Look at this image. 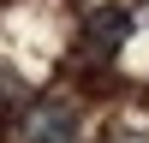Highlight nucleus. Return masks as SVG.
Listing matches in <instances>:
<instances>
[{
  "mask_svg": "<svg viewBox=\"0 0 149 143\" xmlns=\"http://www.w3.org/2000/svg\"><path fill=\"white\" fill-rule=\"evenodd\" d=\"M102 143H149V137H137V131H113V137H102Z\"/></svg>",
  "mask_w": 149,
  "mask_h": 143,
  "instance_id": "nucleus-3",
  "label": "nucleus"
},
{
  "mask_svg": "<svg viewBox=\"0 0 149 143\" xmlns=\"http://www.w3.org/2000/svg\"><path fill=\"white\" fill-rule=\"evenodd\" d=\"M143 18H149V12H143Z\"/></svg>",
  "mask_w": 149,
  "mask_h": 143,
  "instance_id": "nucleus-4",
  "label": "nucleus"
},
{
  "mask_svg": "<svg viewBox=\"0 0 149 143\" xmlns=\"http://www.w3.org/2000/svg\"><path fill=\"white\" fill-rule=\"evenodd\" d=\"M125 36H131V12L125 6H95L84 18V54L90 60H113L125 48Z\"/></svg>",
  "mask_w": 149,
  "mask_h": 143,
  "instance_id": "nucleus-2",
  "label": "nucleus"
},
{
  "mask_svg": "<svg viewBox=\"0 0 149 143\" xmlns=\"http://www.w3.org/2000/svg\"><path fill=\"white\" fill-rule=\"evenodd\" d=\"M78 137V107L48 95V101H30L18 119V143H72Z\"/></svg>",
  "mask_w": 149,
  "mask_h": 143,
  "instance_id": "nucleus-1",
  "label": "nucleus"
}]
</instances>
